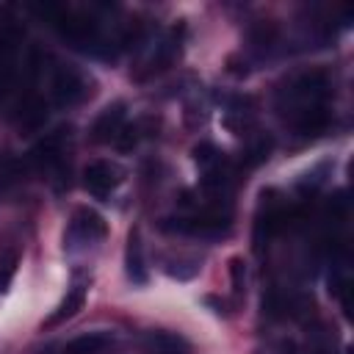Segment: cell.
I'll use <instances>...</instances> for the list:
<instances>
[{
  "mask_svg": "<svg viewBox=\"0 0 354 354\" xmlns=\"http://www.w3.org/2000/svg\"><path fill=\"white\" fill-rule=\"evenodd\" d=\"M91 94V80L75 66H58L53 75V100L55 105H77Z\"/></svg>",
  "mask_w": 354,
  "mask_h": 354,
  "instance_id": "obj_4",
  "label": "cell"
},
{
  "mask_svg": "<svg viewBox=\"0 0 354 354\" xmlns=\"http://www.w3.org/2000/svg\"><path fill=\"white\" fill-rule=\"evenodd\" d=\"M124 271H127V279H130L133 285H147V279H149L147 266H144V252H141V238H138V232H130V235H127Z\"/></svg>",
  "mask_w": 354,
  "mask_h": 354,
  "instance_id": "obj_11",
  "label": "cell"
},
{
  "mask_svg": "<svg viewBox=\"0 0 354 354\" xmlns=\"http://www.w3.org/2000/svg\"><path fill=\"white\" fill-rule=\"evenodd\" d=\"M160 230L166 232H177V235H191V238H207L216 241L221 235L230 232V207H207L196 216H174V218H163Z\"/></svg>",
  "mask_w": 354,
  "mask_h": 354,
  "instance_id": "obj_1",
  "label": "cell"
},
{
  "mask_svg": "<svg viewBox=\"0 0 354 354\" xmlns=\"http://www.w3.org/2000/svg\"><path fill=\"white\" fill-rule=\"evenodd\" d=\"M124 127V102H113L100 111V116L91 124V141L97 144H111Z\"/></svg>",
  "mask_w": 354,
  "mask_h": 354,
  "instance_id": "obj_6",
  "label": "cell"
},
{
  "mask_svg": "<svg viewBox=\"0 0 354 354\" xmlns=\"http://www.w3.org/2000/svg\"><path fill=\"white\" fill-rule=\"evenodd\" d=\"M105 235H108L105 218L91 207H77L69 218L66 232H64V246L66 249H83V246H91V243L102 241Z\"/></svg>",
  "mask_w": 354,
  "mask_h": 354,
  "instance_id": "obj_2",
  "label": "cell"
},
{
  "mask_svg": "<svg viewBox=\"0 0 354 354\" xmlns=\"http://www.w3.org/2000/svg\"><path fill=\"white\" fill-rule=\"evenodd\" d=\"M111 343H113V332L94 329V332H83V335L72 337L69 343H64L58 348V354H102Z\"/></svg>",
  "mask_w": 354,
  "mask_h": 354,
  "instance_id": "obj_9",
  "label": "cell"
},
{
  "mask_svg": "<svg viewBox=\"0 0 354 354\" xmlns=\"http://www.w3.org/2000/svg\"><path fill=\"white\" fill-rule=\"evenodd\" d=\"M83 301H86V288L83 285H72L66 290V296L61 299V304L50 313V318L44 321V326H58V324L69 321L72 315H77V310L83 307Z\"/></svg>",
  "mask_w": 354,
  "mask_h": 354,
  "instance_id": "obj_12",
  "label": "cell"
},
{
  "mask_svg": "<svg viewBox=\"0 0 354 354\" xmlns=\"http://www.w3.org/2000/svg\"><path fill=\"white\" fill-rule=\"evenodd\" d=\"M141 346H144V354H191V346L185 343V337L166 329L147 332Z\"/></svg>",
  "mask_w": 354,
  "mask_h": 354,
  "instance_id": "obj_8",
  "label": "cell"
},
{
  "mask_svg": "<svg viewBox=\"0 0 354 354\" xmlns=\"http://www.w3.org/2000/svg\"><path fill=\"white\" fill-rule=\"evenodd\" d=\"M163 271H166L169 277L180 279V282H185V279H194V277L202 271V260H199V257H183V254H177V257H163Z\"/></svg>",
  "mask_w": 354,
  "mask_h": 354,
  "instance_id": "obj_13",
  "label": "cell"
},
{
  "mask_svg": "<svg viewBox=\"0 0 354 354\" xmlns=\"http://www.w3.org/2000/svg\"><path fill=\"white\" fill-rule=\"evenodd\" d=\"M47 119V102L41 97H28L19 108V124L28 130H39Z\"/></svg>",
  "mask_w": 354,
  "mask_h": 354,
  "instance_id": "obj_14",
  "label": "cell"
},
{
  "mask_svg": "<svg viewBox=\"0 0 354 354\" xmlns=\"http://www.w3.org/2000/svg\"><path fill=\"white\" fill-rule=\"evenodd\" d=\"M183 33H185V25H174L171 30L163 33V39L155 44L152 55L141 64V69L136 72V80H147L152 75H160L163 69L171 66V61L180 55V47H183Z\"/></svg>",
  "mask_w": 354,
  "mask_h": 354,
  "instance_id": "obj_3",
  "label": "cell"
},
{
  "mask_svg": "<svg viewBox=\"0 0 354 354\" xmlns=\"http://www.w3.org/2000/svg\"><path fill=\"white\" fill-rule=\"evenodd\" d=\"M122 180H124V169L119 163H111V160H94L83 169V185L97 199L111 196Z\"/></svg>",
  "mask_w": 354,
  "mask_h": 354,
  "instance_id": "obj_5",
  "label": "cell"
},
{
  "mask_svg": "<svg viewBox=\"0 0 354 354\" xmlns=\"http://www.w3.org/2000/svg\"><path fill=\"white\" fill-rule=\"evenodd\" d=\"M254 354H263V351H254Z\"/></svg>",
  "mask_w": 354,
  "mask_h": 354,
  "instance_id": "obj_16",
  "label": "cell"
},
{
  "mask_svg": "<svg viewBox=\"0 0 354 354\" xmlns=\"http://www.w3.org/2000/svg\"><path fill=\"white\" fill-rule=\"evenodd\" d=\"M61 133H53L47 138H41L33 149H30V163L41 171H50V169H58L61 166V155H64V147H61Z\"/></svg>",
  "mask_w": 354,
  "mask_h": 354,
  "instance_id": "obj_10",
  "label": "cell"
},
{
  "mask_svg": "<svg viewBox=\"0 0 354 354\" xmlns=\"http://www.w3.org/2000/svg\"><path fill=\"white\" fill-rule=\"evenodd\" d=\"M329 111L326 105H307V108H299L290 113V122H293V130L299 136H321L326 127H329Z\"/></svg>",
  "mask_w": 354,
  "mask_h": 354,
  "instance_id": "obj_7",
  "label": "cell"
},
{
  "mask_svg": "<svg viewBox=\"0 0 354 354\" xmlns=\"http://www.w3.org/2000/svg\"><path fill=\"white\" fill-rule=\"evenodd\" d=\"M230 277H232V290L235 293H243L246 290V263L241 257H232L230 260Z\"/></svg>",
  "mask_w": 354,
  "mask_h": 354,
  "instance_id": "obj_15",
  "label": "cell"
}]
</instances>
